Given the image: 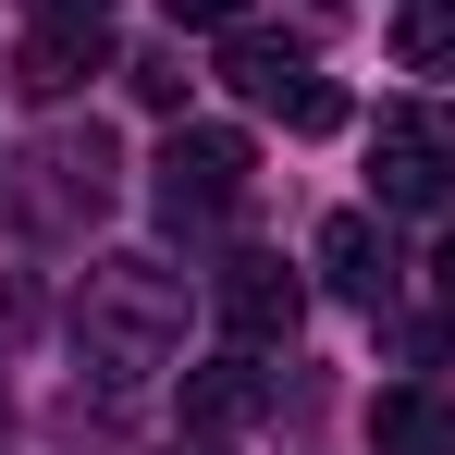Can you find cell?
Returning a JSON list of instances; mask_svg holds the SVG:
<instances>
[{"label": "cell", "mask_w": 455, "mask_h": 455, "mask_svg": "<svg viewBox=\"0 0 455 455\" xmlns=\"http://www.w3.org/2000/svg\"><path fill=\"white\" fill-rule=\"evenodd\" d=\"M75 345H86V370H111V381L172 370V345H185V271H160V259H99L75 283Z\"/></svg>", "instance_id": "6da1fadb"}, {"label": "cell", "mask_w": 455, "mask_h": 455, "mask_svg": "<svg viewBox=\"0 0 455 455\" xmlns=\"http://www.w3.org/2000/svg\"><path fill=\"white\" fill-rule=\"evenodd\" d=\"M210 307H222V332H234V345H296L307 283L283 271V259H222V271H210Z\"/></svg>", "instance_id": "5b68a950"}, {"label": "cell", "mask_w": 455, "mask_h": 455, "mask_svg": "<svg viewBox=\"0 0 455 455\" xmlns=\"http://www.w3.org/2000/svg\"><path fill=\"white\" fill-rule=\"evenodd\" d=\"M259 406H271L259 345H246V357H210V370H185V419H197V431H234V419H259Z\"/></svg>", "instance_id": "ba28073f"}, {"label": "cell", "mask_w": 455, "mask_h": 455, "mask_svg": "<svg viewBox=\"0 0 455 455\" xmlns=\"http://www.w3.org/2000/svg\"><path fill=\"white\" fill-rule=\"evenodd\" d=\"M320 283H332V296H357V307H381V283H394V246H381L370 210H332V222H320Z\"/></svg>", "instance_id": "8992f818"}, {"label": "cell", "mask_w": 455, "mask_h": 455, "mask_svg": "<svg viewBox=\"0 0 455 455\" xmlns=\"http://www.w3.org/2000/svg\"><path fill=\"white\" fill-rule=\"evenodd\" d=\"M431 271H443V296H455V234H443V259H431Z\"/></svg>", "instance_id": "5bb4252c"}, {"label": "cell", "mask_w": 455, "mask_h": 455, "mask_svg": "<svg viewBox=\"0 0 455 455\" xmlns=\"http://www.w3.org/2000/svg\"><path fill=\"white\" fill-rule=\"evenodd\" d=\"M99 37H111V25H37V37L12 50V86H25V99H75V86L99 75Z\"/></svg>", "instance_id": "52a82bcc"}, {"label": "cell", "mask_w": 455, "mask_h": 455, "mask_svg": "<svg viewBox=\"0 0 455 455\" xmlns=\"http://www.w3.org/2000/svg\"><path fill=\"white\" fill-rule=\"evenodd\" d=\"M148 172H160V222H172V234H197V222H234V210H246L259 148H246L234 124H172Z\"/></svg>", "instance_id": "7a4b0ae2"}, {"label": "cell", "mask_w": 455, "mask_h": 455, "mask_svg": "<svg viewBox=\"0 0 455 455\" xmlns=\"http://www.w3.org/2000/svg\"><path fill=\"white\" fill-rule=\"evenodd\" d=\"M172 25H246V0H160Z\"/></svg>", "instance_id": "7c38bea8"}, {"label": "cell", "mask_w": 455, "mask_h": 455, "mask_svg": "<svg viewBox=\"0 0 455 455\" xmlns=\"http://www.w3.org/2000/svg\"><path fill=\"white\" fill-rule=\"evenodd\" d=\"M222 86L246 99V111L296 124V136H332V124H345V86L320 75L296 37H259V25H222Z\"/></svg>", "instance_id": "3957f363"}, {"label": "cell", "mask_w": 455, "mask_h": 455, "mask_svg": "<svg viewBox=\"0 0 455 455\" xmlns=\"http://www.w3.org/2000/svg\"><path fill=\"white\" fill-rule=\"evenodd\" d=\"M37 25H111V0H25Z\"/></svg>", "instance_id": "4fadbf2b"}, {"label": "cell", "mask_w": 455, "mask_h": 455, "mask_svg": "<svg viewBox=\"0 0 455 455\" xmlns=\"http://www.w3.org/2000/svg\"><path fill=\"white\" fill-rule=\"evenodd\" d=\"M197 455H222V443H197Z\"/></svg>", "instance_id": "9a60e30c"}, {"label": "cell", "mask_w": 455, "mask_h": 455, "mask_svg": "<svg viewBox=\"0 0 455 455\" xmlns=\"http://www.w3.org/2000/svg\"><path fill=\"white\" fill-rule=\"evenodd\" d=\"M370 455H455V406L443 394H381L370 406Z\"/></svg>", "instance_id": "9c48e42d"}, {"label": "cell", "mask_w": 455, "mask_h": 455, "mask_svg": "<svg viewBox=\"0 0 455 455\" xmlns=\"http://www.w3.org/2000/svg\"><path fill=\"white\" fill-rule=\"evenodd\" d=\"M394 62L406 75H455V0H406L394 12Z\"/></svg>", "instance_id": "30bf717a"}, {"label": "cell", "mask_w": 455, "mask_h": 455, "mask_svg": "<svg viewBox=\"0 0 455 455\" xmlns=\"http://www.w3.org/2000/svg\"><path fill=\"white\" fill-rule=\"evenodd\" d=\"M124 75H136V99H160V111L185 99V62H172V50H148V62H124Z\"/></svg>", "instance_id": "8fae6325"}, {"label": "cell", "mask_w": 455, "mask_h": 455, "mask_svg": "<svg viewBox=\"0 0 455 455\" xmlns=\"http://www.w3.org/2000/svg\"><path fill=\"white\" fill-rule=\"evenodd\" d=\"M370 172H381V210H443V197H455V99L381 111Z\"/></svg>", "instance_id": "277c9868"}]
</instances>
